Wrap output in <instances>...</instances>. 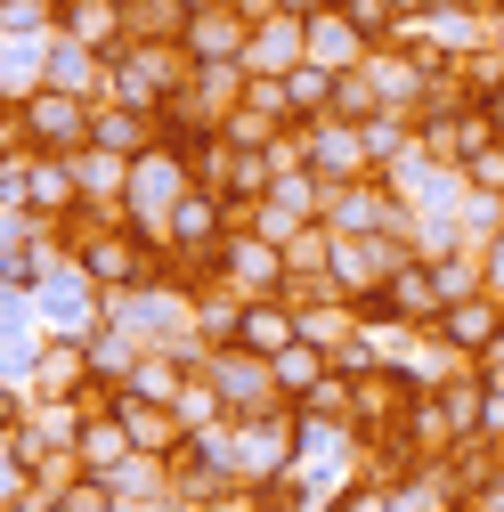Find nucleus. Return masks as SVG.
Instances as JSON below:
<instances>
[{
	"mask_svg": "<svg viewBox=\"0 0 504 512\" xmlns=\"http://www.w3.org/2000/svg\"><path fill=\"white\" fill-rule=\"evenodd\" d=\"M90 98L82 90H57V82H41L25 106H17V122H25V139L41 147V155H74V147H90Z\"/></svg>",
	"mask_w": 504,
	"mask_h": 512,
	"instance_id": "1",
	"label": "nucleus"
},
{
	"mask_svg": "<svg viewBox=\"0 0 504 512\" xmlns=\"http://www.w3.org/2000/svg\"><path fill=\"white\" fill-rule=\"evenodd\" d=\"M212 277H228L244 301H269V293H285V244H269L261 228H228V244H220V269Z\"/></svg>",
	"mask_w": 504,
	"mask_h": 512,
	"instance_id": "2",
	"label": "nucleus"
},
{
	"mask_svg": "<svg viewBox=\"0 0 504 512\" xmlns=\"http://www.w3.org/2000/svg\"><path fill=\"white\" fill-rule=\"evenodd\" d=\"M318 220L334 236H391L399 228V196H391V179H350V187H326Z\"/></svg>",
	"mask_w": 504,
	"mask_h": 512,
	"instance_id": "3",
	"label": "nucleus"
},
{
	"mask_svg": "<svg viewBox=\"0 0 504 512\" xmlns=\"http://www.w3.org/2000/svg\"><path fill=\"white\" fill-rule=\"evenodd\" d=\"M309 171H318L326 187H350V179H374V147H366V122H309Z\"/></svg>",
	"mask_w": 504,
	"mask_h": 512,
	"instance_id": "4",
	"label": "nucleus"
},
{
	"mask_svg": "<svg viewBox=\"0 0 504 512\" xmlns=\"http://www.w3.org/2000/svg\"><path fill=\"white\" fill-rule=\"evenodd\" d=\"M252 25L261 17H244V0H220V9H204L196 25H187V57H196V66H220V57H244L252 49Z\"/></svg>",
	"mask_w": 504,
	"mask_h": 512,
	"instance_id": "5",
	"label": "nucleus"
},
{
	"mask_svg": "<svg viewBox=\"0 0 504 512\" xmlns=\"http://www.w3.org/2000/svg\"><path fill=\"white\" fill-rule=\"evenodd\" d=\"M496 334H504V301H496V293L456 301V309L431 326V342H448V350H464V358H488V342H496Z\"/></svg>",
	"mask_w": 504,
	"mask_h": 512,
	"instance_id": "6",
	"label": "nucleus"
},
{
	"mask_svg": "<svg viewBox=\"0 0 504 512\" xmlns=\"http://www.w3.org/2000/svg\"><path fill=\"white\" fill-rule=\"evenodd\" d=\"M74 456H82V472H122V464L139 456V439H131V423L106 407V415H90V423L74 431Z\"/></svg>",
	"mask_w": 504,
	"mask_h": 512,
	"instance_id": "7",
	"label": "nucleus"
},
{
	"mask_svg": "<svg viewBox=\"0 0 504 512\" xmlns=\"http://www.w3.org/2000/svg\"><path fill=\"white\" fill-rule=\"evenodd\" d=\"M236 342L261 350V358H277L285 342H301V309L277 301V293H269V301H244V334H236Z\"/></svg>",
	"mask_w": 504,
	"mask_h": 512,
	"instance_id": "8",
	"label": "nucleus"
},
{
	"mask_svg": "<svg viewBox=\"0 0 504 512\" xmlns=\"http://www.w3.org/2000/svg\"><path fill=\"white\" fill-rule=\"evenodd\" d=\"M122 17H131V41H187L196 25L187 0H122Z\"/></svg>",
	"mask_w": 504,
	"mask_h": 512,
	"instance_id": "9",
	"label": "nucleus"
},
{
	"mask_svg": "<svg viewBox=\"0 0 504 512\" xmlns=\"http://www.w3.org/2000/svg\"><path fill=\"white\" fill-rule=\"evenodd\" d=\"M269 366H277V391H293V399H309V391H318V382H326V366H334V358H326L318 342H285V350H277Z\"/></svg>",
	"mask_w": 504,
	"mask_h": 512,
	"instance_id": "10",
	"label": "nucleus"
},
{
	"mask_svg": "<svg viewBox=\"0 0 504 512\" xmlns=\"http://www.w3.org/2000/svg\"><path fill=\"white\" fill-rule=\"evenodd\" d=\"M334 9H342L366 41H399V25H407V17H399V0H334Z\"/></svg>",
	"mask_w": 504,
	"mask_h": 512,
	"instance_id": "11",
	"label": "nucleus"
},
{
	"mask_svg": "<svg viewBox=\"0 0 504 512\" xmlns=\"http://www.w3.org/2000/svg\"><path fill=\"white\" fill-rule=\"evenodd\" d=\"M57 512H114V480H66V488H57Z\"/></svg>",
	"mask_w": 504,
	"mask_h": 512,
	"instance_id": "12",
	"label": "nucleus"
},
{
	"mask_svg": "<svg viewBox=\"0 0 504 512\" xmlns=\"http://www.w3.org/2000/svg\"><path fill=\"white\" fill-rule=\"evenodd\" d=\"M464 179H472V187H488V196H504V139H488V147L464 163Z\"/></svg>",
	"mask_w": 504,
	"mask_h": 512,
	"instance_id": "13",
	"label": "nucleus"
},
{
	"mask_svg": "<svg viewBox=\"0 0 504 512\" xmlns=\"http://www.w3.org/2000/svg\"><path fill=\"white\" fill-rule=\"evenodd\" d=\"M0 17H9V33H33V25L57 17V0H49V9H41V0H0Z\"/></svg>",
	"mask_w": 504,
	"mask_h": 512,
	"instance_id": "14",
	"label": "nucleus"
},
{
	"mask_svg": "<svg viewBox=\"0 0 504 512\" xmlns=\"http://www.w3.org/2000/svg\"><path fill=\"white\" fill-rule=\"evenodd\" d=\"M334 512H399V496H391L383 480H374V488H350V496H342Z\"/></svg>",
	"mask_w": 504,
	"mask_h": 512,
	"instance_id": "15",
	"label": "nucleus"
},
{
	"mask_svg": "<svg viewBox=\"0 0 504 512\" xmlns=\"http://www.w3.org/2000/svg\"><path fill=\"white\" fill-rule=\"evenodd\" d=\"M480 269H488V293H496V301H504V228H496V236H488V252H480Z\"/></svg>",
	"mask_w": 504,
	"mask_h": 512,
	"instance_id": "16",
	"label": "nucleus"
},
{
	"mask_svg": "<svg viewBox=\"0 0 504 512\" xmlns=\"http://www.w3.org/2000/svg\"><path fill=\"white\" fill-rule=\"evenodd\" d=\"M269 9H285V17H318V9H334V0H269Z\"/></svg>",
	"mask_w": 504,
	"mask_h": 512,
	"instance_id": "17",
	"label": "nucleus"
},
{
	"mask_svg": "<svg viewBox=\"0 0 504 512\" xmlns=\"http://www.w3.org/2000/svg\"><path fill=\"white\" fill-rule=\"evenodd\" d=\"M480 106H488V114H496V131H504V82H496V90H488V98H480Z\"/></svg>",
	"mask_w": 504,
	"mask_h": 512,
	"instance_id": "18",
	"label": "nucleus"
},
{
	"mask_svg": "<svg viewBox=\"0 0 504 512\" xmlns=\"http://www.w3.org/2000/svg\"><path fill=\"white\" fill-rule=\"evenodd\" d=\"M187 9H196V17H204V9H220V0H187Z\"/></svg>",
	"mask_w": 504,
	"mask_h": 512,
	"instance_id": "19",
	"label": "nucleus"
}]
</instances>
